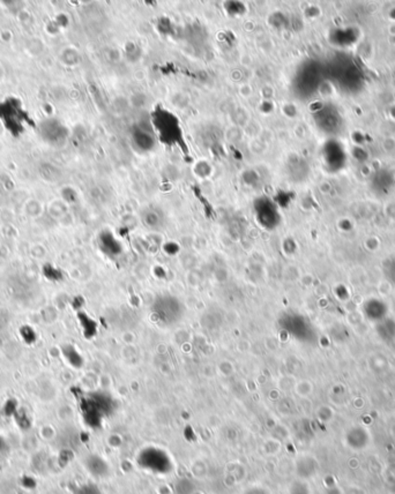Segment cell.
<instances>
[{
	"label": "cell",
	"instance_id": "6da1fadb",
	"mask_svg": "<svg viewBox=\"0 0 395 494\" xmlns=\"http://www.w3.org/2000/svg\"><path fill=\"white\" fill-rule=\"evenodd\" d=\"M0 119L5 124L6 128L16 135L22 132L23 122L27 119V114L20 105L19 101L15 98H8L3 103H0Z\"/></svg>",
	"mask_w": 395,
	"mask_h": 494
},
{
	"label": "cell",
	"instance_id": "7a4b0ae2",
	"mask_svg": "<svg viewBox=\"0 0 395 494\" xmlns=\"http://www.w3.org/2000/svg\"><path fill=\"white\" fill-rule=\"evenodd\" d=\"M14 419H15L17 426L23 431H27L31 428V419L24 409H19L16 414L14 415Z\"/></svg>",
	"mask_w": 395,
	"mask_h": 494
},
{
	"label": "cell",
	"instance_id": "3957f363",
	"mask_svg": "<svg viewBox=\"0 0 395 494\" xmlns=\"http://www.w3.org/2000/svg\"><path fill=\"white\" fill-rule=\"evenodd\" d=\"M295 389H296V393H297V395L305 397V396H309V395L312 393V384H311V382H309V381H301V382H298L297 384H296Z\"/></svg>",
	"mask_w": 395,
	"mask_h": 494
},
{
	"label": "cell",
	"instance_id": "277c9868",
	"mask_svg": "<svg viewBox=\"0 0 395 494\" xmlns=\"http://www.w3.org/2000/svg\"><path fill=\"white\" fill-rule=\"evenodd\" d=\"M20 484L22 488L27 490H34L37 486V481L35 479L33 476H22L21 478Z\"/></svg>",
	"mask_w": 395,
	"mask_h": 494
},
{
	"label": "cell",
	"instance_id": "5b68a950",
	"mask_svg": "<svg viewBox=\"0 0 395 494\" xmlns=\"http://www.w3.org/2000/svg\"><path fill=\"white\" fill-rule=\"evenodd\" d=\"M17 410H19V408H17L16 401L14 400H8L6 402L5 407H3V412H5L6 416H13L14 417Z\"/></svg>",
	"mask_w": 395,
	"mask_h": 494
},
{
	"label": "cell",
	"instance_id": "8992f818",
	"mask_svg": "<svg viewBox=\"0 0 395 494\" xmlns=\"http://www.w3.org/2000/svg\"><path fill=\"white\" fill-rule=\"evenodd\" d=\"M75 494H100L94 485H82L75 491Z\"/></svg>",
	"mask_w": 395,
	"mask_h": 494
},
{
	"label": "cell",
	"instance_id": "52a82bcc",
	"mask_svg": "<svg viewBox=\"0 0 395 494\" xmlns=\"http://www.w3.org/2000/svg\"><path fill=\"white\" fill-rule=\"evenodd\" d=\"M8 450H9V446L8 443H7L6 439L0 435V457L5 456V455L8 453Z\"/></svg>",
	"mask_w": 395,
	"mask_h": 494
}]
</instances>
